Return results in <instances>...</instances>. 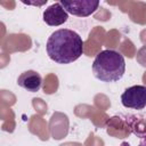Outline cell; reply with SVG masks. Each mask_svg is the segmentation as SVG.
<instances>
[{"label": "cell", "instance_id": "1", "mask_svg": "<svg viewBox=\"0 0 146 146\" xmlns=\"http://www.w3.org/2000/svg\"><path fill=\"white\" fill-rule=\"evenodd\" d=\"M46 50L49 58L57 64H70L83 54V40L73 30L59 29L50 34Z\"/></svg>", "mask_w": 146, "mask_h": 146}, {"label": "cell", "instance_id": "2", "mask_svg": "<svg viewBox=\"0 0 146 146\" xmlns=\"http://www.w3.org/2000/svg\"><path fill=\"white\" fill-rule=\"evenodd\" d=\"M92 73L102 82H116L125 73V60L119 51L106 49L94 59Z\"/></svg>", "mask_w": 146, "mask_h": 146}, {"label": "cell", "instance_id": "3", "mask_svg": "<svg viewBox=\"0 0 146 146\" xmlns=\"http://www.w3.org/2000/svg\"><path fill=\"white\" fill-rule=\"evenodd\" d=\"M121 103L125 108L143 110L146 107V87L136 84L127 88L121 95Z\"/></svg>", "mask_w": 146, "mask_h": 146}, {"label": "cell", "instance_id": "4", "mask_svg": "<svg viewBox=\"0 0 146 146\" xmlns=\"http://www.w3.org/2000/svg\"><path fill=\"white\" fill-rule=\"evenodd\" d=\"M59 2L68 14L76 17H88L99 7V1L92 0H62Z\"/></svg>", "mask_w": 146, "mask_h": 146}, {"label": "cell", "instance_id": "5", "mask_svg": "<svg viewBox=\"0 0 146 146\" xmlns=\"http://www.w3.org/2000/svg\"><path fill=\"white\" fill-rule=\"evenodd\" d=\"M43 22L49 26H59L68 18V13L63 8L60 2H55L47 7L42 14Z\"/></svg>", "mask_w": 146, "mask_h": 146}, {"label": "cell", "instance_id": "6", "mask_svg": "<svg viewBox=\"0 0 146 146\" xmlns=\"http://www.w3.org/2000/svg\"><path fill=\"white\" fill-rule=\"evenodd\" d=\"M17 84L25 89L26 91L30 92H36L40 90L41 84H42V78L41 75L33 70H27L23 73L17 79Z\"/></svg>", "mask_w": 146, "mask_h": 146}, {"label": "cell", "instance_id": "7", "mask_svg": "<svg viewBox=\"0 0 146 146\" xmlns=\"http://www.w3.org/2000/svg\"><path fill=\"white\" fill-rule=\"evenodd\" d=\"M131 139L123 140L120 146H146V132L140 133L135 131L133 136H130Z\"/></svg>", "mask_w": 146, "mask_h": 146}, {"label": "cell", "instance_id": "8", "mask_svg": "<svg viewBox=\"0 0 146 146\" xmlns=\"http://www.w3.org/2000/svg\"><path fill=\"white\" fill-rule=\"evenodd\" d=\"M136 60L138 62V64H140L141 66L146 67V44L143 46L138 52H137V56H136Z\"/></svg>", "mask_w": 146, "mask_h": 146}, {"label": "cell", "instance_id": "9", "mask_svg": "<svg viewBox=\"0 0 146 146\" xmlns=\"http://www.w3.org/2000/svg\"><path fill=\"white\" fill-rule=\"evenodd\" d=\"M23 3H25V5H34V6H42V5H44V3H47V0H44V1H42V2H30V1H22Z\"/></svg>", "mask_w": 146, "mask_h": 146}]
</instances>
